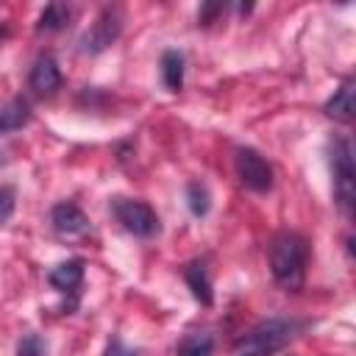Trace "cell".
<instances>
[{
  "mask_svg": "<svg viewBox=\"0 0 356 356\" xmlns=\"http://www.w3.org/2000/svg\"><path fill=\"white\" fill-rule=\"evenodd\" d=\"M325 114L334 117V120H342L348 122L353 117V81H342V86L334 92V97L325 103Z\"/></svg>",
  "mask_w": 356,
  "mask_h": 356,
  "instance_id": "cell-13",
  "label": "cell"
},
{
  "mask_svg": "<svg viewBox=\"0 0 356 356\" xmlns=\"http://www.w3.org/2000/svg\"><path fill=\"white\" fill-rule=\"evenodd\" d=\"M184 281H186V286L192 289V295H195L197 303L209 306V303L214 300L211 281H209V273H206V264H203V261H192V264H186V267H184Z\"/></svg>",
  "mask_w": 356,
  "mask_h": 356,
  "instance_id": "cell-10",
  "label": "cell"
},
{
  "mask_svg": "<svg viewBox=\"0 0 356 356\" xmlns=\"http://www.w3.org/2000/svg\"><path fill=\"white\" fill-rule=\"evenodd\" d=\"M331 175H334L337 206L350 217L353 214L356 186H353V150H350V142L345 136L331 139Z\"/></svg>",
  "mask_w": 356,
  "mask_h": 356,
  "instance_id": "cell-3",
  "label": "cell"
},
{
  "mask_svg": "<svg viewBox=\"0 0 356 356\" xmlns=\"http://www.w3.org/2000/svg\"><path fill=\"white\" fill-rule=\"evenodd\" d=\"M306 261H309V242L306 236L295 231H281L270 242V273L273 278L286 286L298 289L306 275Z\"/></svg>",
  "mask_w": 356,
  "mask_h": 356,
  "instance_id": "cell-1",
  "label": "cell"
},
{
  "mask_svg": "<svg viewBox=\"0 0 356 356\" xmlns=\"http://www.w3.org/2000/svg\"><path fill=\"white\" fill-rule=\"evenodd\" d=\"M47 281L56 292L61 295H72V300L78 298L81 292V284H83V261L81 259H70V261H61L56 264L50 273H47Z\"/></svg>",
  "mask_w": 356,
  "mask_h": 356,
  "instance_id": "cell-8",
  "label": "cell"
},
{
  "mask_svg": "<svg viewBox=\"0 0 356 356\" xmlns=\"http://www.w3.org/2000/svg\"><path fill=\"white\" fill-rule=\"evenodd\" d=\"M14 206H17V195L11 186H0V225L8 222V217L14 214Z\"/></svg>",
  "mask_w": 356,
  "mask_h": 356,
  "instance_id": "cell-18",
  "label": "cell"
},
{
  "mask_svg": "<svg viewBox=\"0 0 356 356\" xmlns=\"http://www.w3.org/2000/svg\"><path fill=\"white\" fill-rule=\"evenodd\" d=\"M50 222H53V228L61 236H81V234L89 231V220H86V214L75 203H58V206H53Z\"/></svg>",
  "mask_w": 356,
  "mask_h": 356,
  "instance_id": "cell-9",
  "label": "cell"
},
{
  "mask_svg": "<svg viewBox=\"0 0 356 356\" xmlns=\"http://www.w3.org/2000/svg\"><path fill=\"white\" fill-rule=\"evenodd\" d=\"M111 211H114L117 222H120L128 234H134V236H139V239H150V236H156V234L161 231L159 214H156L147 203H142V200L114 197V200H111Z\"/></svg>",
  "mask_w": 356,
  "mask_h": 356,
  "instance_id": "cell-4",
  "label": "cell"
},
{
  "mask_svg": "<svg viewBox=\"0 0 356 356\" xmlns=\"http://www.w3.org/2000/svg\"><path fill=\"white\" fill-rule=\"evenodd\" d=\"M234 170H236V178L242 181L245 189H250V192H270L273 189V167L259 150L239 147L234 156Z\"/></svg>",
  "mask_w": 356,
  "mask_h": 356,
  "instance_id": "cell-5",
  "label": "cell"
},
{
  "mask_svg": "<svg viewBox=\"0 0 356 356\" xmlns=\"http://www.w3.org/2000/svg\"><path fill=\"white\" fill-rule=\"evenodd\" d=\"M186 206H189V211H192L195 217H203V214L209 211L211 197H209V189H206L200 181H192V184L186 186Z\"/></svg>",
  "mask_w": 356,
  "mask_h": 356,
  "instance_id": "cell-16",
  "label": "cell"
},
{
  "mask_svg": "<svg viewBox=\"0 0 356 356\" xmlns=\"http://www.w3.org/2000/svg\"><path fill=\"white\" fill-rule=\"evenodd\" d=\"M300 331H303V323H298V320L270 317V320L256 323L250 331H245L236 339L234 353L236 356H273V353L284 350Z\"/></svg>",
  "mask_w": 356,
  "mask_h": 356,
  "instance_id": "cell-2",
  "label": "cell"
},
{
  "mask_svg": "<svg viewBox=\"0 0 356 356\" xmlns=\"http://www.w3.org/2000/svg\"><path fill=\"white\" fill-rule=\"evenodd\" d=\"M184 70H186V58L181 50H164L161 53V81L170 92H181Z\"/></svg>",
  "mask_w": 356,
  "mask_h": 356,
  "instance_id": "cell-12",
  "label": "cell"
},
{
  "mask_svg": "<svg viewBox=\"0 0 356 356\" xmlns=\"http://www.w3.org/2000/svg\"><path fill=\"white\" fill-rule=\"evenodd\" d=\"M6 36H8V25H6V22H0V42H3Z\"/></svg>",
  "mask_w": 356,
  "mask_h": 356,
  "instance_id": "cell-20",
  "label": "cell"
},
{
  "mask_svg": "<svg viewBox=\"0 0 356 356\" xmlns=\"http://www.w3.org/2000/svg\"><path fill=\"white\" fill-rule=\"evenodd\" d=\"M31 120V103L25 97H11L6 106H0V134L19 131Z\"/></svg>",
  "mask_w": 356,
  "mask_h": 356,
  "instance_id": "cell-11",
  "label": "cell"
},
{
  "mask_svg": "<svg viewBox=\"0 0 356 356\" xmlns=\"http://www.w3.org/2000/svg\"><path fill=\"white\" fill-rule=\"evenodd\" d=\"M17 356H44V342L36 334H25L17 342Z\"/></svg>",
  "mask_w": 356,
  "mask_h": 356,
  "instance_id": "cell-17",
  "label": "cell"
},
{
  "mask_svg": "<svg viewBox=\"0 0 356 356\" xmlns=\"http://www.w3.org/2000/svg\"><path fill=\"white\" fill-rule=\"evenodd\" d=\"M120 31H122V14H120V8H103L100 17L92 22V28L83 33L81 50L83 53H103L108 44L117 42Z\"/></svg>",
  "mask_w": 356,
  "mask_h": 356,
  "instance_id": "cell-6",
  "label": "cell"
},
{
  "mask_svg": "<svg viewBox=\"0 0 356 356\" xmlns=\"http://www.w3.org/2000/svg\"><path fill=\"white\" fill-rule=\"evenodd\" d=\"M103 356H139V353H136V350H131L120 337H114V339H108V345H106Z\"/></svg>",
  "mask_w": 356,
  "mask_h": 356,
  "instance_id": "cell-19",
  "label": "cell"
},
{
  "mask_svg": "<svg viewBox=\"0 0 356 356\" xmlns=\"http://www.w3.org/2000/svg\"><path fill=\"white\" fill-rule=\"evenodd\" d=\"M28 86L42 97H50L61 89V70H58L53 56H39L33 61L31 75H28Z\"/></svg>",
  "mask_w": 356,
  "mask_h": 356,
  "instance_id": "cell-7",
  "label": "cell"
},
{
  "mask_svg": "<svg viewBox=\"0 0 356 356\" xmlns=\"http://www.w3.org/2000/svg\"><path fill=\"white\" fill-rule=\"evenodd\" d=\"M67 19H70V8L67 6H61V3H50V6H44V11L39 14V22H36V31H61L64 25H67Z\"/></svg>",
  "mask_w": 356,
  "mask_h": 356,
  "instance_id": "cell-15",
  "label": "cell"
},
{
  "mask_svg": "<svg viewBox=\"0 0 356 356\" xmlns=\"http://www.w3.org/2000/svg\"><path fill=\"white\" fill-rule=\"evenodd\" d=\"M214 337L209 331H189L175 348V356H211Z\"/></svg>",
  "mask_w": 356,
  "mask_h": 356,
  "instance_id": "cell-14",
  "label": "cell"
}]
</instances>
